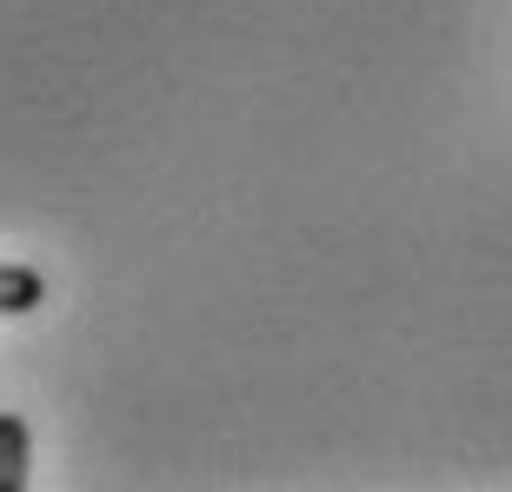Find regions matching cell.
<instances>
[{
	"instance_id": "cell-2",
	"label": "cell",
	"mask_w": 512,
	"mask_h": 492,
	"mask_svg": "<svg viewBox=\"0 0 512 492\" xmlns=\"http://www.w3.org/2000/svg\"><path fill=\"white\" fill-rule=\"evenodd\" d=\"M47 300V280H40V266L27 260H0V320H14V313H34Z\"/></svg>"
},
{
	"instance_id": "cell-1",
	"label": "cell",
	"mask_w": 512,
	"mask_h": 492,
	"mask_svg": "<svg viewBox=\"0 0 512 492\" xmlns=\"http://www.w3.org/2000/svg\"><path fill=\"white\" fill-rule=\"evenodd\" d=\"M27 466H34V433L20 413H0V492H27Z\"/></svg>"
}]
</instances>
